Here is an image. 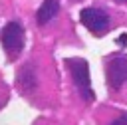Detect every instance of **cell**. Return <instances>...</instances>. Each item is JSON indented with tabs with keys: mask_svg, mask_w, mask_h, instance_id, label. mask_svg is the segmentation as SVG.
Returning <instances> with one entry per match:
<instances>
[{
	"mask_svg": "<svg viewBox=\"0 0 127 125\" xmlns=\"http://www.w3.org/2000/svg\"><path fill=\"white\" fill-rule=\"evenodd\" d=\"M67 69L73 77V83L79 91V95L85 99V101H93L95 99V93L91 89V79H89V67H87V62L81 60V58H71L67 60Z\"/></svg>",
	"mask_w": 127,
	"mask_h": 125,
	"instance_id": "cell-1",
	"label": "cell"
},
{
	"mask_svg": "<svg viewBox=\"0 0 127 125\" xmlns=\"http://www.w3.org/2000/svg\"><path fill=\"white\" fill-rule=\"evenodd\" d=\"M2 46L10 58H16L24 48V28L20 22H8L2 28Z\"/></svg>",
	"mask_w": 127,
	"mask_h": 125,
	"instance_id": "cell-2",
	"label": "cell"
},
{
	"mask_svg": "<svg viewBox=\"0 0 127 125\" xmlns=\"http://www.w3.org/2000/svg\"><path fill=\"white\" fill-rule=\"evenodd\" d=\"M79 20L95 36H103L109 30V16L101 8H83L79 14Z\"/></svg>",
	"mask_w": 127,
	"mask_h": 125,
	"instance_id": "cell-3",
	"label": "cell"
},
{
	"mask_svg": "<svg viewBox=\"0 0 127 125\" xmlns=\"http://www.w3.org/2000/svg\"><path fill=\"white\" fill-rule=\"evenodd\" d=\"M107 83L113 91H119L127 83V56H113L107 62Z\"/></svg>",
	"mask_w": 127,
	"mask_h": 125,
	"instance_id": "cell-4",
	"label": "cell"
},
{
	"mask_svg": "<svg viewBox=\"0 0 127 125\" xmlns=\"http://www.w3.org/2000/svg\"><path fill=\"white\" fill-rule=\"evenodd\" d=\"M58 12H60L58 0H44L42 6H40V10H38V24L40 26H46Z\"/></svg>",
	"mask_w": 127,
	"mask_h": 125,
	"instance_id": "cell-5",
	"label": "cell"
},
{
	"mask_svg": "<svg viewBox=\"0 0 127 125\" xmlns=\"http://www.w3.org/2000/svg\"><path fill=\"white\" fill-rule=\"evenodd\" d=\"M115 125H121V123H127V113H123V115H119L115 121H113Z\"/></svg>",
	"mask_w": 127,
	"mask_h": 125,
	"instance_id": "cell-6",
	"label": "cell"
},
{
	"mask_svg": "<svg viewBox=\"0 0 127 125\" xmlns=\"http://www.w3.org/2000/svg\"><path fill=\"white\" fill-rule=\"evenodd\" d=\"M0 95H4V87H2V85H0ZM2 101H4V99H2ZM2 101H0V103H2Z\"/></svg>",
	"mask_w": 127,
	"mask_h": 125,
	"instance_id": "cell-7",
	"label": "cell"
},
{
	"mask_svg": "<svg viewBox=\"0 0 127 125\" xmlns=\"http://www.w3.org/2000/svg\"><path fill=\"white\" fill-rule=\"evenodd\" d=\"M117 2H127V0H117Z\"/></svg>",
	"mask_w": 127,
	"mask_h": 125,
	"instance_id": "cell-8",
	"label": "cell"
}]
</instances>
